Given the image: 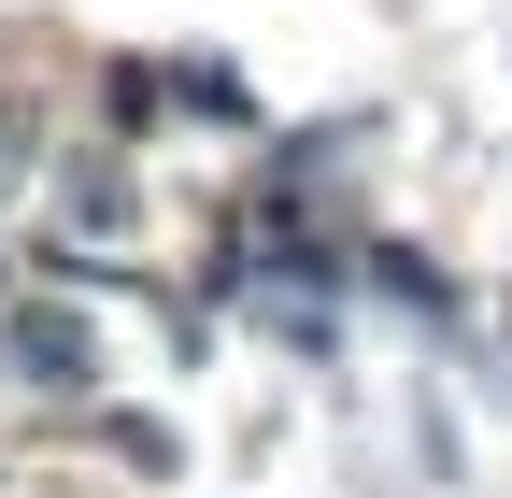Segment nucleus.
Instances as JSON below:
<instances>
[{"mask_svg": "<svg viewBox=\"0 0 512 498\" xmlns=\"http://www.w3.org/2000/svg\"><path fill=\"white\" fill-rule=\"evenodd\" d=\"M15 356L43 370V385H72V370H86V328L72 314H15Z\"/></svg>", "mask_w": 512, "mask_h": 498, "instance_id": "nucleus-1", "label": "nucleus"}, {"mask_svg": "<svg viewBox=\"0 0 512 498\" xmlns=\"http://www.w3.org/2000/svg\"><path fill=\"white\" fill-rule=\"evenodd\" d=\"M72 228H100V242L128 228V185H114V171H86V185H72Z\"/></svg>", "mask_w": 512, "mask_h": 498, "instance_id": "nucleus-2", "label": "nucleus"}]
</instances>
